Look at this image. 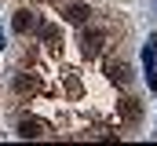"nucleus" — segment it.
<instances>
[{"label": "nucleus", "mask_w": 157, "mask_h": 146, "mask_svg": "<svg viewBox=\"0 0 157 146\" xmlns=\"http://www.w3.org/2000/svg\"><path fill=\"white\" fill-rule=\"evenodd\" d=\"M33 91H37V77H33V73H15V95L26 99V95H33Z\"/></svg>", "instance_id": "5"}, {"label": "nucleus", "mask_w": 157, "mask_h": 146, "mask_svg": "<svg viewBox=\"0 0 157 146\" xmlns=\"http://www.w3.org/2000/svg\"><path fill=\"white\" fill-rule=\"evenodd\" d=\"M117 110H121V121H128V124L139 121V99L128 95V99H121V102H117Z\"/></svg>", "instance_id": "6"}, {"label": "nucleus", "mask_w": 157, "mask_h": 146, "mask_svg": "<svg viewBox=\"0 0 157 146\" xmlns=\"http://www.w3.org/2000/svg\"><path fill=\"white\" fill-rule=\"evenodd\" d=\"M102 73H106L110 84H121V88L132 84V66H128V59H121V55H110L106 66H102Z\"/></svg>", "instance_id": "2"}, {"label": "nucleus", "mask_w": 157, "mask_h": 146, "mask_svg": "<svg viewBox=\"0 0 157 146\" xmlns=\"http://www.w3.org/2000/svg\"><path fill=\"white\" fill-rule=\"evenodd\" d=\"M0 48H4V29H0Z\"/></svg>", "instance_id": "8"}, {"label": "nucleus", "mask_w": 157, "mask_h": 146, "mask_svg": "<svg viewBox=\"0 0 157 146\" xmlns=\"http://www.w3.org/2000/svg\"><path fill=\"white\" fill-rule=\"evenodd\" d=\"M18 135H22V139H40V135H44V121L22 117V121H18Z\"/></svg>", "instance_id": "3"}, {"label": "nucleus", "mask_w": 157, "mask_h": 146, "mask_svg": "<svg viewBox=\"0 0 157 146\" xmlns=\"http://www.w3.org/2000/svg\"><path fill=\"white\" fill-rule=\"evenodd\" d=\"M33 26H37V15H33V11H26V7H22V11H18V15H15V33H29V29H33Z\"/></svg>", "instance_id": "7"}, {"label": "nucleus", "mask_w": 157, "mask_h": 146, "mask_svg": "<svg viewBox=\"0 0 157 146\" xmlns=\"http://www.w3.org/2000/svg\"><path fill=\"white\" fill-rule=\"evenodd\" d=\"M106 48H110V33L88 22L84 33H80V51H84V59H99V55H106Z\"/></svg>", "instance_id": "1"}, {"label": "nucleus", "mask_w": 157, "mask_h": 146, "mask_svg": "<svg viewBox=\"0 0 157 146\" xmlns=\"http://www.w3.org/2000/svg\"><path fill=\"white\" fill-rule=\"evenodd\" d=\"M66 18L77 22V26H88V22L95 18V11H91L88 4H70V7H66Z\"/></svg>", "instance_id": "4"}]
</instances>
